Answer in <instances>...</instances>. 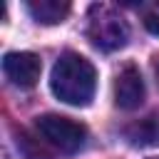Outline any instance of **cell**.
Segmentation results:
<instances>
[{
	"mask_svg": "<svg viewBox=\"0 0 159 159\" xmlns=\"http://www.w3.org/2000/svg\"><path fill=\"white\" fill-rule=\"evenodd\" d=\"M132 142H139V144H159V119L152 117L142 127H137L132 132Z\"/></svg>",
	"mask_w": 159,
	"mask_h": 159,
	"instance_id": "52a82bcc",
	"label": "cell"
},
{
	"mask_svg": "<svg viewBox=\"0 0 159 159\" xmlns=\"http://www.w3.org/2000/svg\"><path fill=\"white\" fill-rule=\"evenodd\" d=\"M87 37L97 50L114 52L129 40V25L112 5H92L87 12Z\"/></svg>",
	"mask_w": 159,
	"mask_h": 159,
	"instance_id": "7a4b0ae2",
	"label": "cell"
},
{
	"mask_svg": "<svg viewBox=\"0 0 159 159\" xmlns=\"http://www.w3.org/2000/svg\"><path fill=\"white\" fill-rule=\"evenodd\" d=\"M35 127H37V134L50 147H55L65 154L80 152L84 147V139H87L84 127L70 117H62V114H42V117H37Z\"/></svg>",
	"mask_w": 159,
	"mask_h": 159,
	"instance_id": "3957f363",
	"label": "cell"
},
{
	"mask_svg": "<svg viewBox=\"0 0 159 159\" xmlns=\"http://www.w3.org/2000/svg\"><path fill=\"white\" fill-rule=\"evenodd\" d=\"M144 27L159 37V5H152L147 12H144Z\"/></svg>",
	"mask_w": 159,
	"mask_h": 159,
	"instance_id": "ba28073f",
	"label": "cell"
},
{
	"mask_svg": "<svg viewBox=\"0 0 159 159\" xmlns=\"http://www.w3.org/2000/svg\"><path fill=\"white\" fill-rule=\"evenodd\" d=\"M97 72L87 57L80 52H62L50 75L52 94L72 107H87L94 97Z\"/></svg>",
	"mask_w": 159,
	"mask_h": 159,
	"instance_id": "6da1fadb",
	"label": "cell"
},
{
	"mask_svg": "<svg viewBox=\"0 0 159 159\" xmlns=\"http://www.w3.org/2000/svg\"><path fill=\"white\" fill-rule=\"evenodd\" d=\"M70 2L67 0H30L27 2V12L42 22V25H57L70 15Z\"/></svg>",
	"mask_w": 159,
	"mask_h": 159,
	"instance_id": "8992f818",
	"label": "cell"
},
{
	"mask_svg": "<svg viewBox=\"0 0 159 159\" xmlns=\"http://www.w3.org/2000/svg\"><path fill=\"white\" fill-rule=\"evenodd\" d=\"M144 102V80L142 72L134 65H127L124 70H119L117 80H114V104L119 109H137Z\"/></svg>",
	"mask_w": 159,
	"mask_h": 159,
	"instance_id": "5b68a950",
	"label": "cell"
},
{
	"mask_svg": "<svg viewBox=\"0 0 159 159\" xmlns=\"http://www.w3.org/2000/svg\"><path fill=\"white\" fill-rule=\"evenodd\" d=\"M2 72L15 87L30 89L40 80L42 62H40V57L35 52H7L2 57Z\"/></svg>",
	"mask_w": 159,
	"mask_h": 159,
	"instance_id": "277c9868",
	"label": "cell"
},
{
	"mask_svg": "<svg viewBox=\"0 0 159 159\" xmlns=\"http://www.w3.org/2000/svg\"><path fill=\"white\" fill-rule=\"evenodd\" d=\"M157 80H159V62H157Z\"/></svg>",
	"mask_w": 159,
	"mask_h": 159,
	"instance_id": "9c48e42d",
	"label": "cell"
}]
</instances>
